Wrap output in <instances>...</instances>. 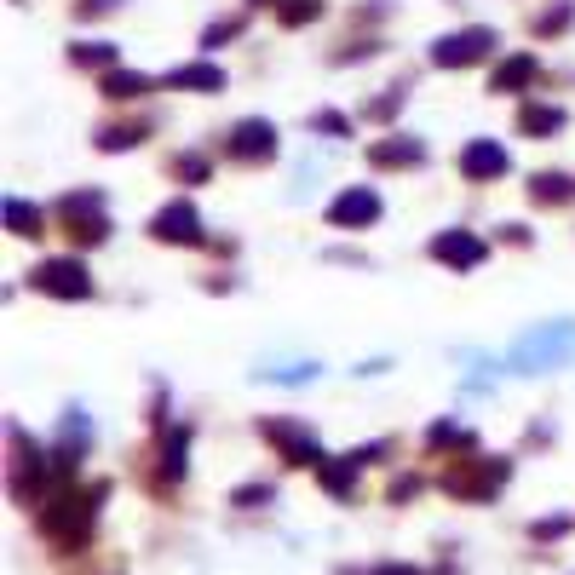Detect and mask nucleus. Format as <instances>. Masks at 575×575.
Here are the masks:
<instances>
[{
  "mask_svg": "<svg viewBox=\"0 0 575 575\" xmlns=\"http://www.w3.org/2000/svg\"><path fill=\"white\" fill-rule=\"evenodd\" d=\"M35 288H46V294H64V299H87V294H92L87 271H81L75 259H46L41 271H35Z\"/></svg>",
  "mask_w": 575,
  "mask_h": 575,
  "instance_id": "2",
  "label": "nucleus"
},
{
  "mask_svg": "<svg viewBox=\"0 0 575 575\" xmlns=\"http://www.w3.org/2000/svg\"><path fill=\"white\" fill-rule=\"evenodd\" d=\"M575 184L570 179H535V196H541V202H552V196H570Z\"/></svg>",
  "mask_w": 575,
  "mask_h": 575,
  "instance_id": "15",
  "label": "nucleus"
},
{
  "mask_svg": "<svg viewBox=\"0 0 575 575\" xmlns=\"http://www.w3.org/2000/svg\"><path fill=\"white\" fill-rule=\"evenodd\" d=\"M173 87H207V92H219L225 87V75L213 64H190V69H173Z\"/></svg>",
  "mask_w": 575,
  "mask_h": 575,
  "instance_id": "10",
  "label": "nucleus"
},
{
  "mask_svg": "<svg viewBox=\"0 0 575 575\" xmlns=\"http://www.w3.org/2000/svg\"><path fill=\"white\" fill-rule=\"evenodd\" d=\"M558 127H564V110H547V104L524 110V133H558Z\"/></svg>",
  "mask_w": 575,
  "mask_h": 575,
  "instance_id": "11",
  "label": "nucleus"
},
{
  "mask_svg": "<svg viewBox=\"0 0 575 575\" xmlns=\"http://www.w3.org/2000/svg\"><path fill=\"white\" fill-rule=\"evenodd\" d=\"M156 236L161 242H196V207L190 202H173L156 213Z\"/></svg>",
  "mask_w": 575,
  "mask_h": 575,
  "instance_id": "6",
  "label": "nucleus"
},
{
  "mask_svg": "<svg viewBox=\"0 0 575 575\" xmlns=\"http://www.w3.org/2000/svg\"><path fill=\"white\" fill-rule=\"evenodd\" d=\"M460 173H472V179L506 173V150H501V144H489V138H478V144H466V150H460Z\"/></svg>",
  "mask_w": 575,
  "mask_h": 575,
  "instance_id": "4",
  "label": "nucleus"
},
{
  "mask_svg": "<svg viewBox=\"0 0 575 575\" xmlns=\"http://www.w3.org/2000/svg\"><path fill=\"white\" fill-rule=\"evenodd\" d=\"M564 357H575V322H547V328L524 334V340L512 345L506 363L518 368V374H541V368H558Z\"/></svg>",
  "mask_w": 575,
  "mask_h": 575,
  "instance_id": "1",
  "label": "nucleus"
},
{
  "mask_svg": "<svg viewBox=\"0 0 575 575\" xmlns=\"http://www.w3.org/2000/svg\"><path fill=\"white\" fill-rule=\"evenodd\" d=\"M489 41H495L489 29H466V35H443L432 58H437V64H472V58H483V52H489Z\"/></svg>",
  "mask_w": 575,
  "mask_h": 575,
  "instance_id": "3",
  "label": "nucleus"
},
{
  "mask_svg": "<svg viewBox=\"0 0 575 575\" xmlns=\"http://www.w3.org/2000/svg\"><path fill=\"white\" fill-rule=\"evenodd\" d=\"M6 219L18 225V236H35V213H29L23 202H6Z\"/></svg>",
  "mask_w": 575,
  "mask_h": 575,
  "instance_id": "14",
  "label": "nucleus"
},
{
  "mask_svg": "<svg viewBox=\"0 0 575 575\" xmlns=\"http://www.w3.org/2000/svg\"><path fill=\"white\" fill-rule=\"evenodd\" d=\"M529 69H535V64H529V58H512V64H501V69H495V87H524V81H529Z\"/></svg>",
  "mask_w": 575,
  "mask_h": 575,
  "instance_id": "12",
  "label": "nucleus"
},
{
  "mask_svg": "<svg viewBox=\"0 0 575 575\" xmlns=\"http://www.w3.org/2000/svg\"><path fill=\"white\" fill-rule=\"evenodd\" d=\"M144 87H150L144 75H110V98H138Z\"/></svg>",
  "mask_w": 575,
  "mask_h": 575,
  "instance_id": "13",
  "label": "nucleus"
},
{
  "mask_svg": "<svg viewBox=\"0 0 575 575\" xmlns=\"http://www.w3.org/2000/svg\"><path fill=\"white\" fill-rule=\"evenodd\" d=\"M253 6H271V0H253Z\"/></svg>",
  "mask_w": 575,
  "mask_h": 575,
  "instance_id": "16",
  "label": "nucleus"
},
{
  "mask_svg": "<svg viewBox=\"0 0 575 575\" xmlns=\"http://www.w3.org/2000/svg\"><path fill=\"white\" fill-rule=\"evenodd\" d=\"M426 150L414 144V138H403V144H374L368 150V161H380V167H403V161H420Z\"/></svg>",
  "mask_w": 575,
  "mask_h": 575,
  "instance_id": "9",
  "label": "nucleus"
},
{
  "mask_svg": "<svg viewBox=\"0 0 575 575\" xmlns=\"http://www.w3.org/2000/svg\"><path fill=\"white\" fill-rule=\"evenodd\" d=\"M432 253L443 259V265H478V259H483V242L460 230V236H437V242H432Z\"/></svg>",
  "mask_w": 575,
  "mask_h": 575,
  "instance_id": "7",
  "label": "nucleus"
},
{
  "mask_svg": "<svg viewBox=\"0 0 575 575\" xmlns=\"http://www.w3.org/2000/svg\"><path fill=\"white\" fill-rule=\"evenodd\" d=\"M374 213H380V196H374V190H351V196H340V202L328 207V219H334V225H368V219H374Z\"/></svg>",
  "mask_w": 575,
  "mask_h": 575,
  "instance_id": "5",
  "label": "nucleus"
},
{
  "mask_svg": "<svg viewBox=\"0 0 575 575\" xmlns=\"http://www.w3.org/2000/svg\"><path fill=\"white\" fill-rule=\"evenodd\" d=\"M271 144H276V133L265 121H242V127L230 133V150H236V156H265Z\"/></svg>",
  "mask_w": 575,
  "mask_h": 575,
  "instance_id": "8",
  "label": "nucleus"
}]
</instances>
